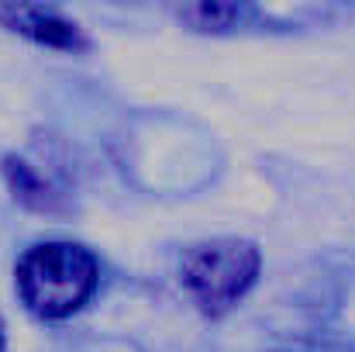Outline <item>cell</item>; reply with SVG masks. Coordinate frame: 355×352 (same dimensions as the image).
Returning a JSON list of instances; mask_svg holds the SVG:
<instances>
[{
    "label": "cell",
    "instance_id": "cell-5",
    "mask_svg": "<svg viewBox=\"0 0 355 352\" xmlns=\"http://www.w3.org/2000/svg\"><path fill=\"white\" fill-rule=\"evenodd\" d=\"M3 342H7V339H3V321H0V352H3Z\"/></svg>",
    "mask_w": 355,
    "mask_h": 352
},
{
    "label": "cell",
    "instance_id": "cell-2",
    "mask_svg": "<svg viewBox=\"0 0 355 352\" xmlns=\"http://www.w3.org/2000/svg\"><path fill=\"white\" fill-rule=\"evenodd\" d=\"M259 276V249L241 238H211L187 249L180 262V283L193 304L218 318L228 315Z\"/></svg>",
    "mask_w": 355,
    "mask_h": 352
},
{
    "label": "cell",
    "instance_id": "cell-1",
    "mask_svg": "<svg viewBox=\"0 0 355 352\" xmlns=\"http://www.w3.org/2000/svg\"><path fill=\"white\" fill-rule=\"evenodd\" d=\"M101 283V262L87 245L76 242H38L14 269V287L21 304L45 318L62 321L76 315Z\"/></svg>",
    "mask_w": 355,
    "mask_h": 352
},
{
    "label": "cell",
    "instance_id": "cell-4",
    "mask_svg": "<svg viewBox=\"0 0 355 352\" xmlns=\"http://www.w3.org/2000/svg\"><path fill=\"white\" fill-rule=\"evenodd\" d=\"M180 21H187L190 28L197 31H228L241 17L235 3H218V0H197V3H183L180 10Z\"/></svg>",
    "mask_w": 355,
    "mask_h": 352
},
{
    "label": "cell",
    "instance_id": "cell-3",
    "mask_svg": "<svg viewBox=\"0 0 355 352\" xmlns=\"http://www.w3.org/2000/svg\"><path fill=\"white\" fill-rule=\"evenodd\" d=\"M0 21L38 42V45H49V49H80L83 38H80V28L73 21H66L59 10L52 7H31V3H10V7H0Z\"/></svg>",
    "mask_w": 355,
    "mask_h": 352
}]
</instances>
